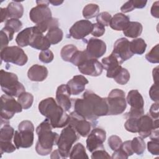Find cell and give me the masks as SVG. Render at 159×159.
Returning a JSON list of instances; mask_svg holds the SVG:
<instances>
[{
  "instance_id": "obj_54",
  "label": "cell",
  "mask_w": 159,
  "mask_h": 159,
  "mask_svg": "<svg viewBox=\"0 0 159 159\" xmlns=\"http://www.w3.org/2000/svg\"><path fill=\"white\" fill-rule=\"evenodd\" d=\"M135 9L133 0L129 1L126 2L125 4H123V6L120 7V10L123 13H127L132 11Z\"/></svg>"
},
{
  "instance_id": "obj_11",
  "label": "cell",
  "mask_w": 159,
  "mask_h": 159,
  "mask_svg": "<svg viewBox=\"0 0 159 159\" xmlns=\"http://www.w3.org/2000/svg\"><path fill=\"white\" fill-rule=\"evenodd\" d=\"M68 124L71 125L80 135L83 137L89 135L91 128L89 121L77 114L75 111L70 114Z\"/></svg>"
},
{
  "instance_id": "obj_27",
  "label": "cell",
  "mask_w": 159,
  "mask_h": 159,
  "mask_svg": "<svg viewBox=\"0 0 159 159\" xmlns=\"http://www.w3.org/2000/svg\"><path fill=\"white\" fill-rule=\"evenodd\" d=\"M32 29L33 27H27L21 30L17 34L16 38V42L19 46L24 47L29 45V42L31 34L32 33Z\"/></svg>"
},
{
  "instance_id": "obj_9",
  "label": "cell",
  "mask_w": 159,
  "mask_h": 159,
  "mask_svg": "<svg viewBox=\"0 0 159 159\" xmlns=\"http://www.w3.org/2000/svg\"><path fill=\"white\" fill-rule=\"evenodd\" d=\"M1 118L5 120L11 119L16 113L21 112L22 107L17 101L11 96L3 94L1 97Z\"/></svg>"
},
{
  "instance_id": "obj_23",
  "label": "cell",
  "mask_w": 159,
  "mask_h": 159,
  "mask_svg": "<svg viewBox=\"0 0 159 159\" xmlns=\"http://www.w3.org/2000/svg\"><path fill=\"white\" fill-rule=\"evenodd\" d=\"M127 102L132 109H144V101L141 94L137 89L130 90L127 96Z\"/></svg>"
},
{
  "instance_id": "obj_55",
  "label": "cell",
  "mask_w": 159,
  "mask_h": 159,
  "mask_svg": "<svg viewBox=\"0 0 159 159\" xmlns=\"http://www.w3.org/2000/svg\"><path fill=\"white\" fill-rule=\"evenodd\" d=\"M128 157L127 155L120 148L115 150L111 157L112 158L114 159H127Z\"/></svg>"
},
{
  "instance_id": "obj_57",
  "label": "cell",
  "mask_w": 159,
  "mask_h": 159,
  "mask_svg": "<svg viewBox=\"0 0 159 159\" xmlns=\"http://www.w3.org/2000/svg\"><path fill=\"white\" fill-rule=\"evenodd\" d=\"M150 137L151 140L158 142V139H159V138H158V128L152 130V131L151 132V134L150 135Z\"/></svg>"
},
{
  "instance_id": "obj_59",
  "label": "cell",
  "mask_w": 159,
  "mask_h": 159,
  "mask_svg": "<svg viewBox=\"0 0 159 159\" xmlns=\"http://www.w3.org/2000/svg\"><path fill=\"white\" fill-rule=\"evenodd\" d=\"M1 22H3L7 17V12L6 8H1Z\"/></svg>"
},
{
  "instance_id": "obj_42",
  "label": "cell",
  "mask_w": 159,
  "mask_h": 159,
  "mask_svg": "<svg viewBox=\"0 0 159 159\" xmlns=\"http://www.w3.org/2000/svg\"><path fill=\"white\" fill-rule=\"evenodd\" d=\"M112 19L111 15L107 12H102L96 16V21L98 23L102 25L109 26Z\"/></svg>"
},
{
  "instance_id": "obj_37",
  "label": "cell",
  "mask_w": 159,
  "mask_h": 159,
  "mask_svg": "<svg viewBox=\"0 0 159 159\" xmlns=\"http://www.w3.org/2000/svg\"><path fill=\"white\" fill-rule=\"evenodd\" d=\"M99 7L96 4H87L83 10V16L85 19H91L99 14Z\"/></svg>"
},
{
  "instance_id": "obj_10",
  "label": "cell",
  "mask_w": 159,
  "mask_h": 159,
  "mask_svg": "<svg viewBox=\"0 0 159 159\" xmlns=\"http://www.w3.org/2000/svg\"><path fill=\"white\" fill-rule=\"evenodd\" d=\"M37 6L31 9L29 17L32 22L38 24L52 17L48 1H37Z\"/></svg>"
},
{
  "instance_id": "obj_40",
  "label": "cell",
  "mask_w": 159,
  "mask_h": 159,
  "mask_svg": "<svg viewBox=\"0 0 159 159\" xmlns=\"http://www.w3.org/2000/svg\"><path fill=\"white\" fill-rule=\"evenodd\" d=\"M139 118H127L124 124V127L126 130L132 133H137L138 132V120Z\"/></svg>"
},
{
  "instance_id": "obj_22",
  "label": "cell",
  "mask_w": 159,
  "mask_h": 159,
  "mask_svg": "<svg viewBox=\"0 0 159 159\" xmlns=\"http://www.w3.org/2000/svg\"><path fill=\"white\" fill-rule=\"evenodd\" d=\"M48 70L45 66L37 64L32 65L27 71L29 79L32 81H43L48 76Z\"/></svg>"
},
{
  "instance_id": "obj_2",
  "label": "cell",
  "mask_w": 159,
  "mask_h": 159,
  "mask_svg": "<svg viewBox=\"0 0 159 159\" xmlns=\"http://www.w3.org/2000/svg\"><path fill=\"white\" fill-rule=\"evenodd\" d=\"M40 114L48 119L53 128H62L68 124L69 115L53 98H47L39 104Z\"/></svg>"
},
{
  "instance_id": "obj_45",
  "label": "cell",
  "mask_w": 159,
  "mask_h": 159,
  "mask_svg": "<svg viewBox=\"0 0 159 159\" xmlns=\"http://www.w3.org/2000/svg\"><path fill=\"white\" fill-rule=\"evenodd\" d=\"M5 26L11 28L15 32H17L21 29L22 27V23L17 19H10L7 20L5 24Z\"/></svg>"
},
{
  "instance_id": "obj_56",
  "label": "cell",
  "mask_w": 159,
  "mask_h": 159,
  "mask_svg": "<svg viewBox=\"0 0 159 159\" xmlns=\"http://www.w3.org/2000/svg\"><path fill=\"white\" fill-rule=\"evenodd\" d=\"M159 2L156 1L155 2L151 8V14L153 17H155L156 18L159 17Z\"/></svg>"
},
{
  "instance_id": "obj_15",
  "label": "cell",
  "mask_w": 159,
  "mask_h": 159,
  "mask_svg": "<svg viewBox=\"0 0 159 159\" xmlns=\"http://www.w3.org/2000/svg\"><path fill=\"white\" fill-rule=\"evenodd\" d=\"M158 119H153L149 114L142 115L138 120V133L143 138L150 136L152 130L158 128Z\"/></svg>"
},
{
  "instance_id": "obj_19",
  "label": "cell",
  "mask_w": 159,
  "mask_h": 159,
  "mask_svg": "<svg viewBox=\"0 0 159 159\" xmlns=\"http://www.w3.org/2000/svg\"><path fill=\"white\" fill-rule=\"evenodd\" d=\"M71 93L66 84H61L57 88L56 91V100L57 104L61 106L65 112L68 111L72 104L70 99Z\"/></svg>"
},
{
  "instance_id": "obj_41",
  "label": "cell",
  "mask_w": 159,
  "mask_h": 159,
  "mask_svg": "<svg viewBox=\"0 0 159 159\" xmlns=\"http://www.w3.org/2000/svg\"><path fill=\"white\" fill-rule=\"evenodd\" d=\"M89 58V57L88 55L86 50L84 51L78 50L73 57L70 62L73 63L74 65L78 66L82 61H83L84 60Z\"/></svg>"
},
{
  "instance_id": "obj_7",
  "label": "cell",
  "mask_w": 159,
  "mask_h": 159,
  "mask_svg": "<svg viewBox=\"0 0 159 159\" xmlns=\"http://www.w3.org/2000/svg\"><path fill=\"white\" fill-rule=\"evenodd\" d=\"M106 99L108 105L107 115L120 114L127 107L125 93L121 89H114L111 90Z\"/></svg>"
},
{
  "instance_id": "obj_33",
  "label": "cell",
  "mask_w": 159,
  "mask_h": 159,
  "mask_svg": "<svg viewBox=\"0 0 159 159\" xmlns=\"http://www.w3.org/2000/svg\"><path fill=\"white\" fill-rule=\"evenodd\" d=\"M76 46L72 44H68L64 46L60 52V55L63 61L70 62L75 53L78 51Z\"/></svg>"
},
{
  "instance_id": "obj_53",
  "label": "cell",
  "mask_w": 159,
  "mask_h": 159,
  "mask_svg": "<svg viewBox=\"0 0 159 159\" xmlns=\"http://www.w3.org/2000/svg\"><path fill=\"white\" fill-rule=\"evenodd\" d=\"M158 108H159L158 102L153 103L150 107L149 114H150V116L154 119H158V116H159Z\"/></svg>"
},
{
  "instance_id": "obj_24",
  "label": "cell",
  "mask_w": 159,
  "mask_h": 159,
  "mask_svg": "<svg viewBox=\"0 0 159 159\" xmlns=\"http://www.w3.org/2000/svg\"><path fill=\"white\" fill-rule=\"evenodd\" d=\"M130 22V18L122 13L116 14L111 19L110 27L117 31L124 30Z\"/></svg>"
},
{
  "instance_id": "obj_35",
  "label": "cell",
  "mask_w": 159,
  "mask_h": 159,
  "mask_svg": "<svg viewBox=\"0 0 159 159\" xmlns=\"http://www.w3.org/2000/svg\"><path fill=\"white\" fill-rule=\"evenodd\" d=\"M14 133V129L9 123H6L1 129L0 142H11Z\"/></svg>"
},
{
  "instance_id": "obj_51",
  "label": "cell",
  "mask_w": 159,
  "mask_h": 159,
  "mask_svg": "<svg viewBox=\"0 0 159 159\" xmlns=\"http://www.w3.org/2000/svg\"><path fill=\"white\" fill-rule=\"evenodd\" d=\"M144 114V109H132L125 114V117L127 118H139Z\"/></svg>"
},
{
  "instance_id": "obj_30",
  "label": "cell",
  "mask_w": 159,
  "mask_h": 159,
  "mask_svg": "<svg viewBox=\"0 0 159 159\" xmlns=\"http://www.w3.org/2000/svg\"><path fill=\"white\" fill-rule=\"evenodd\" d=\"M58 20L57 18L51 17L41 23L37 24L35 27L37 29L40 31L41 33H43L46 32L47 30H50L53 28L58 27Z\"/></svg>"
},
{
  "instance_id": "obj_17",
  "label": "cell",
  "mask_w": 159,
  "mask_h": 159,
  "mask_svg": "<svg viewBox=\"0 0 159 159\" xmlns=\"http://www.w3.org/2000/svg\"><path fill=\"white\" fill-rule=\"evenodd\" d=\"M86 52L90 58L97 59L106 53V45L102 40L91 38L88 42Z\"/></svg>"
},
{
  "instance_id": "obj_28",
  "label": "cell",
  "mask_w": 159,
  "mask_h": 159,
  "mask_svg": "<svg viewBox=\"0 0 159 159\" xmlns=\"http://www.w3.org/2000/svg\"><path fill=\"white\" fill-rule=\"evenodd\" d=\"M147 48L145 40L142 38H137L130 42V48L133 54L142 55Z\"/></svg>"
},
{
  "instance_id": "obj_4",
  "label": "cell",
  "mask_w": 159,
  "mask_h": 159,
  "mask_svg": "<svg viewBox=\"0 0 159 159\" xmlns=\"http://www.w3.org/2000/svg\"><path fill=\"white\" fill-rule=\"evenodd\" d=\"M0 76L1 87L6 94L18 98L25 92V87L18 81V77L16 74L1 70Z\"/></svg>"
},
{
  "instance_id": "obj_18",
  "label": "cell",
  "mask_w": 159,
  "mask_h": 159,
  "mask_svg": "<svg viewBox=\"0 0 159 159\" xmlns=\"http://www.w3.org/2000/svg\"><path fill=\"white\" fill-rule=\"evenodd\" d=\"M122 63L120 60L112 53L102 60V65L103 68L106 70V76L109 78H114L115 76L120 71L122 68Z\"/></svg>"
},
{
  "instance_id": "obj_46",
  "label": "cell",
  "mask_w": 159,
  "mask_h": 159,
  "mask_svg": "<svg viewBox=\"0 0 159 159\" xmlns=\"http://www.w3.org/2000/svg\"><path fill=\"white\" fill-rule=\"evenodd\" d=\"M17 149L15 145H13L11 142H0L1 154L4 153H12Z\"/></svg>"
},
{
  "instance_id": "obj_13",
  "label": "cell",
  "mask_w": 159,
  "mask_h": 159,
  "mask_svg": "<svg viewBox=\"0 0 159 159\" xmlns=\"http://www.w3.org/2000/svg\"><path fill=\"white\" fill-rule=\"evenodd\" d=\"M112 53L122 63L134 55L130 48V42L124 37L120 38L116 41Z\"/></svg>"
},
{
  "instance_id": "obj_58",
  "label": "cell",
  "mask_w": 159,
  "mask_h": 159,
  "mask_svg": "<svg viewBox=\"0 0 159 159\" xmlns=\"http://www.w3.org/2000/svg\"><path fill=\"white\" fill-rule=\"evenodd\" d=\"M152 74L155 84H158V66L153 68Z\"/></svg>"
},
{
  "instance_id": "obj_49",
  "label": "cell",
  "mask_w": 159,
  "mask_h": 159,
  "mask_svg": "<svg viewBox=\"0 0 159 159\" xmlns=\"http://www.w3.org/2000/svg\"><path fill=\"white\" fill-rule=\"evenodd\" d=\"M108 153L102 149L96 150L92 152L91 158L92 159H100V158H111Z\"/></svg>"
},
{
  "instance_id": "obj_39",
  "label": "cell",
  "mask_w": 159,
  "mask_h": 159,
  "mask_svg": "<svg viewBox=\"0 0 159 159\" xmlns=\"http://www.w3.org/2000/svg\"><path fill=\"white\" fill-rule=\"evenodd\" d=\"M158 47V44H157L151 49L148 53L146 54L145 58L148 61L152 63H158L159 62Z\"/></svg>"
},
{
  "instance_id": "obj_52",
  "label": "cell",
  "mask_w": 159,
  "mask_h": 159,
  "mask_svg": "<svg viewBox=\"0 0 159 159\" xmlns=\"http://www.w3.org/2000/svg\"><path fill=\"white\" fill-rule=\"evenodd\" d=\"M120 148L127 155L128 157L132 155L134 153L131 148V140L125 141L122 143Z\"/></svg>"
},
{
  "instance_id": "obj_48",
  "label": "cell",
  "mask_w": 159,
  "mask_h": 159,
  "mask_svg": "<svg viewBox=\"0 0 159 159\" xmlns=\"http://www.w3.org/2000/svg\"><path fill=\"white\" fill-rule=\"evenodd\" d=\"M105 32V27L101 24L94 23L93 24V28L91 32V34L96 37H101Z\"/></svg>"
},
{
  "instance_id": "obj_44",
  "label": "cell",
  "mask_w": 159,
  "mask_h": 159,
  "mask_svg": "<svg viewBox=\"0 0 159 159\" xmlns=\"http://www.w3.org/2000/svg\"><path fill=\"white\" fill-rule=\"evenodd\" d=\"M122 143L121 139L117 135H111L108 139V145L110 148L115 151L119 149Z\"/></svg>"
},
{
  "instance_id": "obj_14",
  "label": "cell",
  "mask_w": 159,
  "mask_h": 159,
  "mask_svg": "<svg viewBox=\"0 0 159 159\" xmlns=\"http://www.w3.org/2000/svg\"><path fill=\"white\" fill-rule=\"evenodd\" d=\"M78 68L82 74L91 76L101 75L104 69L102 65L97 59L90 58L82 61L78 66Z\"/></svg>"
},
{
  "instance_id": "obj_31",
  "label": "cell",
  "mask_w": 159,
  "mask_h": 159,
  "mask_svg": "<svg viewBox=\"0 0 159 159\" xmlns=\"http://www.w3.org/2000/svg\"><path fill=\"white\" fill-rule=\"evenodd\" d=\"M15 32L11 28L4 26L1 30V50L7 47L10 41H11L14 37Z\"/></svg>"
},
{
  "instance_id": "obj_26",
  "label": "cell",
  "mask_w": 159,
  "mask_h": 159,
  "mask_svg": "<svg viewBox=\"0 0 159 159\" xmlns=\"http://www.w3.org/2000/svg\"><path fill=\"white\" fill-rule=\"evenodd\" d=\"M8 17L11 19H19L24 13L23 6L18 1L10 2L6 7Z\"/></svg>"
},
{
  "instance_id": "obj_61",
  "label": "cell",
  "mask_w": 159,
  "mask_h": 159,
  "mask_svg": "<svg viewBox=\"0 0 159 159\" xmlns=\"http://www.w3.org/2000/svg\"><path fill=\"white\" fill-rule=\"evenodd\" d=\"M49 1V3H51L52 5L53 6H59L60 4H61L63 1Z\"/></svg>"
},
{
  "instance_id": "obj_32",
  "label": "cell",
  "mask_w": 159,
  "mask_h": 159,
  "mask_svg": "<svg viewBox=\"0 0 159 159\" xmlns=\"http://www.w3.org/2000/svg\"><path fill=\"white\" fill-rule=\"evenodd\" d=\"M69 157L71 159L88 158L85 148L81 143H78L73 146V148L70 151Z\"/></svg>"
},
{
  "instance_id": "obj_34",
  "label": "cell",
  "mask_w": 159,
  "mask_h": 159,
  "mask_svg": "<svg viewBox=\"0 0 159 159\" xmlns=\"http://www.w3.org/2000/svg\"><path fill=\"white\" fill-rule=\"evenodd\" d=\"M131 148L134 153L137 155H141L145 150V143L143 138L141 137H134L131 140Z\"/></svg>"
},
{
  "instance_id": "obj_16",
  "label": "cell",
  "mask_w": 159,
  "mask_h": 159,
  "mask_svg": "<svg viewBox=\"0 0 159 159\" xmlns=\"http://www.w3.org/2000/svg\"><path fill=\"white\" fill-rule=\"evenodd\" d=\"M93 24L88 20H80L76 22L70 29L71 37L75 39H82L91 33Z\"/></svg>"
},
{
  "instance_id": "obj_25",
  "label": "cell",
  "mask_w": 159,
  "mask_h": 159,
  "mask_svg": "<svg viewBox=\"0 0 159 159\" xmlns=\"http://www.w3.org/2000/svg\"><path fill=\"white\" fill-rule=\"evenodd\" d=\"M143 30L142 25L138 22H130L123 30L125 36L130 38H137L141 35Z\"/></svg>"
},
{
  "instance_id": "obj_21",
  "label": "cell",
  "mask_w": 159,
  "mask_h": 159,
  "mask_svg": "<svg viewBox=\"0 0 159 159\" xmlns=\"http://www.w3.org/2000/svg\"><path fill=\"white\" fill-rule=\"evenodd\" d=\"M88 83V80L84 76L76 75L68 81L66 85L71 94L78 95L84 90L86 84Z\"/></svg>"
},
{
  "instance_id": "obj_36",
  "label": "cell",
  "mask_w": 159,
  "mask_h": 159,
  "mask_svg": "<svg viewBox=\"0 0 159 159\" xmlns=\"http://www.w3.org/2000/svg\"><path fill=\"white\" fill-rule=\"evenodd\" d=\"M17 101L21 105L22 109H28L33 104L34 96L32 94L25 91L18 97Z\"/></svg>"
},
{
  "instance_id": "obj_8",
  "label": "cell",
  "mask_w": 159,
  "mask_h": 159,
  "mask_svg": "<svg viewBox=\"0 0 159 159\" xmlns=\"http://www.w3.org/2000/svg\"><path fill=\"white\" fill-rule=\"evenodd\" d=\"M1 59L6 63H12L17 66H24L28 57L24 50L17 46H10L1 50Z\"/></svg>"
},
{
  "instance_id": "obj_20",
  "label": "cell",
  "mask_w": 159,
  "mask_h": 159,
  "mask_svg": "<svg viewBox=\"0 0 159 159\" xmlns=\"http://www.w3.org/2000/svg\"><path fill=\"white\" fill-rule=\"evenodd\" d=\"M29 45L34 48L42 51L48 50L50 47L51 44L46 37L34 26L33 27L32 33L30 36Z\"/></svg>"
},
{
  "instance_id": "obj_60",
  "label": "cell",
  "mask_w": 159,
  "mask_h": 159,
  "mask_svg": "<svg viewBox=\"0 0 159 159\" xmlns=\"http://www.w3.org/2000/svg\"><path fill=\"white\" fill-rule=\"evenodd\" d=\"M50 158H63L60 152L58 151V150H54L52 154H51V156H50Z\"/></svg>"
},
{
  "instance_id": "obj_38",
  "label": "cell",
  "mask_w": 159,
  "mask_h": 159,
  "mask_svg": "<svg viewBox=\"0 0 159 159\" xmlns=\"http://www.w3.org/2000/svg\"><path fill=\"white\" fill-rule=\"evenodd\" d=\"M130 73L128 70L124 68H122L120 71L113 78L114 81L121 85H124L128 83L130 80Z\"/></svg>"
},
{
  "instance_id": "obj_29",
  "label": "cell",
  "mask_w": 159,
  "mask_h": 159,
  "mask_svg": "<svg viewBox=\"0 0 159 159\" xmlns=\"http://www.w3.org/2000/svg\"><path fill=\"white\" fill-rule=\"evenodd\" d=\"M45 37L51 45H55L61 41L63 37V33L60 28H53L48 30Z\"/></svg>"
},
{
  "instance_id": "obj_43",
  "label": "cell",
  "mask_w": 159,
  "mask_h": 159,
  "mask_svg": "<svg viewBox=\"0 0 159 159\" xmlns=\"http://www.w3.org/2000/svg\"><path fill=\"white\" fill-rule=\"evenodd\" d=\"M53 53L49 49L41 51L39 55V58L40 61L44 63H49L52 62L53 60Z\"/></svg>"
},
{
  "instance_id": "obj_1",
  "label": "cell",
  "mask_w": 159,
  "mask_h": 159,
  "mask_svg": "<svg viewBox=\"0 0 159 159\" xmlns=\"http://www.w3.org/2000/svg\"><path fill=\"white\" fill-rule=\"evenodd\" d=\"M75 111L87 120H95L107 116L108 105L106 98H101L91 90H87L83 98L72 99Z\"/></svg>"
},
{
  "instance_id": "obj_5",
  "label": "cell",
  "mask_w": 159,
  "mask_h": 159,
  "mask_svg": "<svg viewBox=\"0 0 159 159\" xmlns=\"http://www.w3.org/2000/svg\"><path fill=\"white\" fill-rule=\"evenodd\" d=\"M34 127L30 120H23L18 125L14 135V143L17 149L29 148L34 143Z\"/></svg>"
},
{
  "instance_id": "obj_6",
  "label": "cell",
  "mask_w": 159,
  "mask_h": 159,
  "mask_svg": "<svg viewBox=\"0 0 159 159\" xmlns=\"http://www.w3.org/2000/svg\"><path fill=\"white\" fill-rule=\"evenodd\" d=\"M78 137L76 130L69 124L61 130L57 145L63 158L69 157L71 147Z\"/></svg>"
},
{
  "instance_id": "obj_50",
  "label": "cell",
  "mask_w": 159,
  "mask_h": 159,
  "mask_svg": "<svg viewBox=\"0 0 159 159\" xmlns=\"http://www.w3.org/2000/svg\"><path fill=\"white\" fill-rule=\"evenodd\" d=\"M149 96L152 101L158 102V84H153L149 90Z\"/></svg>"
},
{
  "instance_id": "obj_47",
  "label": "cell",
  "mask_w": 159,
  "mask_h": 159,
  "mask_svg": "<svg viewBox=\"0 0 159 159\" xmlns=\"http://www.w3.org/2000/svg\"><path fill=\"white\" fill-rule=\"evenodd\" d=\"M148 151L153 155H159V142L158 141L151 140L147 143Z\"/></svg>"
},
{
  "instance_id": "obj_3",
  "label": "cell",
  "mask_w": 159,
  "mask_h": 159,
  "mask_svg": "<svg viewBox=\"0 0 159 159\" xmlns=\"http://www.w3.org/2000/svg\"><path fill=\"white\" fill-rule=\"evenodd\" d=\"M53 129L47 118L36 128L38 141L36 143L35 150L39 155L45 156L50 154L53 147L57 144L59 135L57 132H52Z\"/></svg>"
},
{
  "instance_id": "obj_12",
  "label": "cell",
  "mask_w": 159,
  "mask_h": 159,
  "mask_svg": "<svg viewBox=\"0 0 159 159\" xmlns=\"http://www.w3.org/2000/svg\"><path fill=\"white\" fill-rule=\"evenodd\" d=\"M106 139V131L101 128H94L88 135L86 139V148L90 152L98 149H103V143Z\"/></svg>"
}]
</instances>
